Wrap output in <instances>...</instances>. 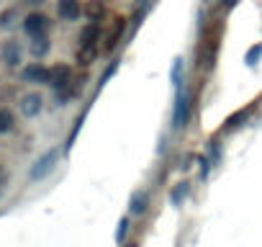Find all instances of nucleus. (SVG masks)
<instances>
[{
  "mask_svg": "<svg viewBox=\"0 0 262 247\" xmlns=\"http://www.w3.org/2000/svg\"><path fill=\"white\" fill-rule=\"evenodd\" d=\"M126 247H139V244H137V242H128V244H126Z\"/></svg>",
  "mask_w": 262,
  "mask_h": 247,
  "instance_id": "nucleus-22",
  "label": "nucleus"
},
{
  "mask_svg": "<svg viewBox=\"0 0 262 247\" xmlns=\"http://www.w3.org/2000/svg\"><path fill=\"white\" fill-rule=\"evenodd\" d=\"M16 129V116L8 108H0V134H11Z\"/></svg>",
  "mask_w": 262,
  "mask_h": 247,
  "instance_id": "nucleus-15",
  "label": "nucleus"
},
{
  "mask_svg": "<svg viewBox=\"0 0 262 247\" xmlns=\"http://www.w3.org/2000/svg\"><path fill=\"white\" fill-rule=\"evenodd\" d=\"M24 80L26 83H39V85H49L52 80V67L41 65V62H34L24 70Z\"/></svg>",
  "mask_w": 262,
  "mask_h": 247,
  "instance_id": "nucleus-10",
  "label": "nucleus"
},
{
  "mask_svg": "<svg viewBox=\"0 0 262 247\" xmlns=\"http://www.w3.org/2000/svg\"><path fill=\"white\" fill-rule=\"evenodd\" d=\"M147 206H149V196L142 193V191H137L134 196H131V201H128V214L142 216V214L147 211Z\"/></svg>",
  "mask_w": 262,
  "mask_h": 247,
  "instance_id": "nucleus-13",
  "label": "nucleus"
},
{
  "mask_svg": "<svg viewBox=\"0 0 262 247\" xmlns=\"http://www.w3.org/2000/svg\"><path fill=\"white\" fill-rule=\"evenodd\" d=\"M257 103H259V100H252V103H249L247 108H239L236 113H231V116L226 118V123H224V127H221V134H224V132L229 134V132L239 129L242 123H247V121H249V116H252V111L257 108Z\"/></svg>",
  "mask_w": 262,
  "mask_h": 247,
  "instance_id": "nucleus-9",
  "label": "nucleus"
},
{
  "mask_svg": "<svg viewBox=\"0 0 262 247\" xmlns=\"http://www.w3.org/2000/svg\"><path fill=\"white\" fill-rule=\"evenodd\" d=\"M100 42H103V36H100V24L88 21V24L80 29V34H77L75 62H77L80 67H90V65L95 62V57L100 54Z\"/></svg>",
  "mask_w": 262,
  "mask_h": 247,
  "instance_id": "nucleus-1",
  "label": "nucleus"
},
{
  "mask_svg": "<svg viewBox=\"0 0 262 247\" xmlns=\"http://www.w3.org/2000/svg\"><path fill=\"white\" fill-rule=\"evenodd\" d=\"M221 39H224V24L216 21L211 24L203 36H201V47H198V54H201V62H198V70L203 72V62H206V72H211L216 67V59H219V49H221Z\"/></svg>",
  "mask_w": 262,
  "mask_h": 247,
  "instance_id": "nucleus-2",
  "label": "nucleus"
},
{
  "mask_svg": "<svg viewBox=\"0 0 262 247\" xmlns=\"http://www.w3.org/2000/svg\"><path fill=\"white\" fill-rule=\"evenodd\" d=\"M49 49H52V42H49V36H47V34H44V36H34V44H31V54H34L36 59L47 57V54H49Z\"/></svg>",
  "mask_w": 262,
  "mask_h": 247,
  "instance_id": "nucleus-14",
  "label": "nucleus"
},
{
  "mask_svg": "<svg viewBox=\"0 0 262 247\" xmlns=\"http://www.w3.org/2000/svg\"><path fill=\"white\" fill-rule=\"evenodd\" d=\"M57 160H59V150H49V152H44V155L34 162V168H31L29 178H31V180H41V178H47V175L54 170Z\"/></svg>",
  "mask_w": 262,
  "mask_h": 247,
  "instance_id": "nucleus-5",
  "label": "nucleus"
},
{
  "mask_svg": "<svg viewBox=\"0 0 262 247\" xmlns=\"http://www.w3.org/2000/svg\"><path fill=\"white\" fill-rule=\"evenodd\" d=\"M105 13H108L105 0H90V3L85 6V16H88L90 21H95V24H103Z\"/></svg>",
  "mask_w": 262,
  "mask_h": 247,
  "instance_id": "nucleus-12",
  "label": "nucleus"
},
{
  "mask_svg": "<svg viewBox=\"0 0 262 247\" xmlns=\"http://www.w3.org/2000/svg\"><path fill=\"white\" fill-rule=\"evenodd\" d=\"M49 18L44 16V13H39V11H34V13H29L26 18H24V31L34 39V36H44V34H49Z\"/></svg>",
  "mask_w": 262,
  "mask_h": 247,
  "instance_id": "nucleus-6",
  "label": "nucleus"
},
{
  "mask_svg": "<svg viewBox=\"0 0 262 247\" xmlns=\"http://www.w3.org/2000/svg\"><path fill=\"white\" fill-rule=\"evenodd\" d=\"M198 165H201V178H206V175H208V170H211V160H208V157H201V160H198Z\"/></svg>",
  "mask_w": 262,
  "mask_h": 247,
  "instance_id": "nucleus-19",
  "label": "nucleus"
},
{
  "mask_svg": "<svg viewBox=\"0 0 262 247\" xmlns=\"http://www.w3.org/2000/svg\"><path fill=\"white\" fill-rule=\"evenodd\" d=\"M149 3H152V6H155V3H157V0H149Z\"/></svg>",
  "mask_w": 262,
  "mask_h": 247,
  "instance_id": "nucleus-24",
  "label": "nucleus"
},
{
  "mask_svg": "<svg viewBox=\"0 0 262 247\" xmlns=\"http://www.w3.org/2000/svg\"><path fill=\"white\" fill-rule=\"evenodd\" d=\"M126 234H128V219L123 216V219L118 221V229H116V242H123Z\"/></svg>",
  "mask_w": 262,
  "mask_h": 247,
  "instance_id": "nucleus-18",
  "label": "nucleus"
},
{
  "mask_svg": "<svg viewBox=\"0 0 262 247\" xmlns=\"http://www.w3.org/2000/svg\"><path fill=\"white\" fill-rule=\"evenodd\" d=\"M126 26H128V24H126L123 16H116V18H113L111 31H108L105 39H103V42H105V44H103V52H105V54H113V52L118 49V44H121V39H123V34H126Z\"/></svg>",
  "mask_w": 262,
  "mask_h": 247,
  "instance_id": "nucleus-4",
  "label": "nucleus"
},
{
  "mask_svg": "<svg viewBox=\"0 0 262 247\" xmlns=\"http://www.w3.org/2000/svg\"><path fill=\"white\" fill-rule=\"evenodd\" d=\"M259 57H262V44H254L249 52H247V57H244V62L249 65V67H257V62H259Z\"/></svg>",
  "mask_w": 262,
  "mask_h": 247,
  "instance_id": "nucleus-17",
  "label": "nucleus"
},
{
  "mask_svg": "<svg viewBox=\"0 0 262 247\" xmlns=\"http://www.w3.org/2000/svg\"><path fill=\"white\" fill-rule=\"evenodd\" d=\"M188 193H190V183H178V186L172 188V193H170L172 206H180V203L188 198Z\"/></svg>",
  "mask_w": 262,
  "mask_h": 247,
  "instance_id": "nucleus-16",
  "label": "nucleus"
},
{
  "mask_svg": "<svg viewBox=\"0 0 262 247\" xmlns=\"http://www.w3.org/2000/svg\"><path fill=\"white\" fill-rule=\"evenodd\" d=\"M57 16L67 24L80 21V16H85V6L82 0H57Z\"/></svg>",
  "mask_w": 262,
  "mask_h": 247,
  "instance_id": "nucleus-7",
  "label": "nucleus"
},
{
  "mask_svg": "<svg viewBox=\"0 0 262 247\" xmlns=\"http://www.w3.org/2000/svg\"><path fill=\"white\" fill-rule=\"evenodd\" d=\"M18 108H21V113H24L26 118H36V116L41 113V108H44V98H41L39 93H26V95H21Z\"/></svg>",
  "mask_w": 262,
  "mask_h": 247,
  "instance_id": "nucleus-8",
  "label": "nucleus"
},
{
  "mask_svg": "<svg viewBox=\"0 0 262 247\" xmlns=\"http://www.w3.org/2000/svg\"><path fill=\"white\" fill-rule=\"evenodd\" d=\"M0 57H3V62L8 67H18L24 62V49H21V44L16 39H8L3 47H0Z\"/></svg>",
  "mask_w": 262,
  "mask_h": 247,
  "instance_id": "nucleus-11",
  "label": "nucleus"
},
{
  "mask_svg": "<svg viewBox=\"0 0 262 247\" xmlns=\"http://www.w3.org/2000/svg\"><path fill=\"white\" fill-rule=\"evenodd\" d=\"M236 3H239V0H221V6H219V11H221V13H226V11H231V8H234Z\"/></svg>",
  "mask_w": 262,
  "mask_h": 247,
  "instance_id": "nucleus-20",
  "label": "nucleus"
},
{
  "mask_svg": "<svg viewBox=\"0 0 262 247\" xmlns=\"http://www.w3.org/2000/svg\"><path fill=\"white\" fill-rule=\"evenodd\" d=\"M26 3H29V6H41L44 0H26Z\"/></svg>",
  "mask_w": 262,
  "mask_h": 247,
  "instance_id": "nucleus-21",
  "label": "nucleus"
},
{
  "mask_svg": "<svg viewBox=\"0 0 262 247\" xmlns=\"http://www.w3.org/2000/svg\"><path fill=\"white\" fill-rule=\"evenodd\" d=\"M190 113H193V95L188 93V88L178 85V93H175V108H172V129H185L188 121H190Z\"/></svg>",
  "mask_w": 262,
  "mask_h": 247,
  "instance_id": "nucleus-3",
  "label": "nucleus"
},
{
  "mask_svg": "<svg viewBox=\"0 0 262 247\" xmlns=\"http://www.w3.org/2000/svg\"><path fill=\"white\" fill-rule=\"evenodd\" d=\"M201 3H211V0H201Z\"/></svg>",
  "mask_w": 262,
  "mask_h": 247,
  "instance_id": "nucleus-23",
  "label": "nucleus"
}]
</instances>
